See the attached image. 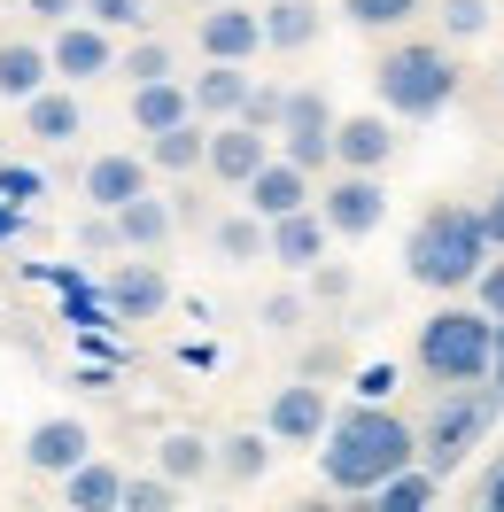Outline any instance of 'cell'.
<instances>
[{"instance_id":"obj_1","label":"cell","mask_w":504,"mask_h":512,"mask_svg":"<svg viewBox=\"0 0 504 512\" xmlns=\"http://www.w3.org/2000/svg\"><path fill=\"white\" fill-rule=\"evenodd\" d=\"M411 458H419V427L396 419L380 396L334 412V419H326V435H318V474L334 481L342 497H373L380 481L396 474V466H411Z\"/></svg>"},{"instance_id":"obj_2","label":"cell","mask_w":504,"mask_h":512,"mask_svg":"<svg viewBox=\"0 0 504 512\" xmlns=\"http://www.w3.org/2000/svg\"><path fill=\"white\" fill-rule=\"evenodd\" d=\"M497 256V241H489V218L481 210H466V202H435L427 218L411 225V241H404V272L419 280V288H442V295H458L481 280V264Z\"/></svg>"},{"instance_id":"obj_3","label":"cell","mask_w":504,"mask_h":512,"mask_svg":"<svg viewBox=\"0 0 504 512\" xmlns=\"http://www.w3.org/2000/svg\"><path fill=\"white\" fill-rule=\"evenodd\" d=\"M380 86V109L388 117H442L450 101H458V63H450V47H435V39H404V47H388L373 70Z\"/></svg>"},{"instance_id":"obj_4","label":"cell","mask_w":504,"mask_h":512,"mask_svg":"<svg viewBox=\"0 0 504 512\" xmlns=\"http://www.w3.org/2000/svg\"><path fill=\"white\" fill-rule=\"evenodd\" d=\"M489 350H497V319L481 303H442L435 319H419V373L442 388L489 381Z\"/></svg>"},{"instance_id":"obj_5","label":"cell","mask_w":504,"mask_h":512,"mask_svg":"<svg viewBox=\"0 0 504 512\" xmlns=\"http://www.w3.org/2000/svg\"><path fill=\"white\" fill-rule=\"evenodd\" d=\"M497 388H481V381H458V388H442L435 396V412H427V427H419V458L435 466V474H450L458 458H466L481 435H489V419H497Z\"/></svg>"},{"instance_id":"obj_6","label":"cell","mask_w":504,"mask_h":512,"mask_svg":"<svg viewBox=\"0 0 504 512\" xmlns=\"http://www.w3.org/2000/svg\"><path fill=\"white\" fill-rule=\"evenodd\" d=\"M318 218H326L334 241H365V233H380V218H388V187H380V171H342L334 187L318 194Z\"/></svg>"},{"instance_id":"obj_7","label":"cell","mask_w":504,"mask_h":512,"mask_svg":"<svg viewBox=\"0 0 504 512\" xmlns=\"http://www.w3.org/2000/svg\"><path fill=\"white\" fill-rule=\"evenodd\" d=\"M280 156H295L303 171H326L334 163V109H326V94H287L280 109Z\"/></svg>"},{"instance_id":"obj_8","label":"cell","mask_w":504,"mask_h":512,"mask_svg":"<svg viewBox=\"0 0 504 512\" xmlns=\"http://www.w3.org/2000/svg\"><path fill=\"white\" fill-rule=\"evenodd\" d=\"M47 63H55V78H70V86H86V78H109L117 70V47H109V24H78L70 16L63 32H55V47H47Z\"/></svg>"},{"instance_id":"obj_9","label":"cell","mask_w":504,"mask_h":512,"mask_svg":"<svg viewBox=\"0 0 504 512\" xmlns=\"http://www.w3.org/2000/svg\"><path fill=\"white\" fill-rule=\"evenodd\" d=\"M210 171H218L225 187H249L256 171L272 163V132H256L249 117H225V125H210Z\"/></svg>"},{"instance_id":"obj_10","label":"cell","mask_w":504,"mask_h":512,"mask_svg":"<svg viewBox=\"0 0 504 512\" xmlns=\"http://www.w3.org/2000/svg\"><path fill=\"white\" fill-rule=\"evenodd\" d=\"M194 47H202V63H249V55H264V16L256 8H210L194 24Z\"/></svg>"},{"instance_id":"obj_11","label":"cell","mask_w":504,"mask_h":512,"mask_svg":"<svg viewBox=\"0 0 504 512\" xmlns=\"http://www.w3.org/2000/svg\"><path fill=\"white\" fill-rule=\"evenodd\" d=\"M326 388H311V381H295V388H280L272 396V412H264V435L272 443H318L326 435Z\"/></svg>"},{"instance_id":"obj_12","label":"cell","mask_w":504,"mask_h":512,"mask_svg":"<svg viewBox=\"0 0 504 512\" xmlns=\"http://www.w3.org/2000/svg\"><path fill=\"white\" fill-rule=\"evenodd\" d=\"M272 225V264H287V272H311L318 256H326V218H318V202H303V210H287V218H264Z\"/></svg>"},{"instance_id":"obj_13","label":"cell","mask_w":504,"mask_h":512,"mask_svg":"<svg viewBox=\"0 0 504 512\" xmlns=\"http://www.w3.org/2000/svg\"><path fill=\"white\" fill-rule=\"evenodd\" d=\"M101 303H109V319H156L163 303H171V280H163L156 264H117Z\"/></svg>"},{"instance_id":"obj_14","label":"cell","mask_w":504,"mask_h":512,"mask_svg":"<svg viewBox=\"0 0 504 512\" xmlns=\"http://www.w3.org/2000/svg\"><path fill=\"white\" fill-rule=\"evenodd\" d=\"M241 194H249L256 218H287V210H303V202H311V171H303L295 156H272Z\"/></svg>"},{"instance_id":"obj_15","label":"cell","mask_w":504,"mask_h":512,"mask_svg":"<svg viewBox=\"0 0 504 512\" xmlns=\"http://www.w3.org/2000/svg\"><path fill=\"white\" fill-rule=\"evenodd\" d=\"M396 156V125L388 117H334V163L342 171H380Z\"/></svg>"},{"instance_id":"obj_16","label":"cell","mask_w":504,"mask_h":512,"mask_svg":"<svg viewBox=\"0 0 504 512\" xmlns=\"http://www.w3.org/2000/svg\"><path fill=\"white\" fill-rule=\"evenodd\" d=\"M249 63H202V78H194V117L202 125H225V117H241V101H249Z\"/></svg>"},{"instance_id":"obj_17","label":"cell","mask_w":504,"mask_h":512,"mask_svg":"<svg viewBox=\"0 0 504 512\" xmlns=\"http://www.w3.org/2000/svg\"><path fill=\"white\" fill-rule=\"evenodd\" d=\"M78 194H86V210H117L132 194H148V163L140 156H94L86 179H78Z\"/></svg>"},{"instance_id":"obj_18","label":"cell","mask_w":504,"mask_h":512,"mask_svg":"<svg viewBox=\"0 0 504 512\" xmlns=\"http://www.w3.org/2000/svg\"><path fill=\"white\" fill-rule=\"evenodd\" d=\"M24 458H32L39 474H70L78 458H94V435H86V419H39Z\"/></svg>"},{"instance_id":"obj_19","label":"cell","mask_w":504,"mask_h":512,"mask_svg":"<svg viewBox=\"0 0 504 512\" xmlns=\"http://www.w3.org/2000/svg\"><path fill=\"white\" fill-rule=\"evenodd\" d=\"M194 117V94L179 86V78H148V86H132V125L140 132H171Z\"/></svg>"},{"instance_id":"obj_20","label":"cell","mask_w":504,"mask_h":512,"mask_svg":"<svg viewBox=\"0 0 504 512\" xmlns=\"http://www.w3.org/2000/svg\"><path fill=\"white\" fill-rule=\"evenodd\" d=\"M63 497L78 512H117V505H125V474H117L109 458H78V466L63 474Z\"/></svg>"},{"instance_id":"obj_21","label":"cell","mask_w":504,"mask_h":512,"mask_svg":"<svg viewBox=\"0 0 504 512\" xmlns=\"http://www.w3.org/2000/svg\"><path fill=\"white\" fill-rule=\"evenodd\" d=\"M24 125H32V140H78V132H86V109H78V94H63V86H39V94L24 101Z\"/></svg>"},{"instance_id":"obj_22","label":"cell","mask_w":504,"mask_h":512,"mask_svg":"<svg viewBox=\"0 0 504 512\" xmlns=\"http://www.w3.org/2000/svg\"><path fill=\"white\" fill-rule=\"evenodd\" d=\"M47 78H55L47 47H32V39H8V47H0V101H32Z\"/></svg>"},{"instance_id":"obj_23","label":"cell","mask_w":504,"mask_h":512,"mask_svg":"<svg viewBox=\"0 0 504 512\" xmlns=\"http://www.w3.org/2000/svg\"><path fill=\"white\" fill-rule=\"evenodd\" d=\"M109 218H117V241H125V249H163V241H171V202H156V194H132Z\"/></svg>"},{"instance_id":"obj_24","label":"cell","mask_w":504,"mask_h":512,"mask_svg":"<svg viewBox=\"0 0 504 512\" xmlns=\"http://www.w3.org/2000/svg\"><path fill=\"white\" fill-rule=\"evenodd\" d=\"M256 16H264V47H272V55H295V47L318 39V0H272V8H256Z\"/></svg>"},{"instance_id":"obj_25","label":"cell","mask_w":504,"mask_h":512,"mask_svg":"<svg viewBox=\"0 0 504 512\" xmlns=\"http://www.w3.org/2000/svg\"><path fill=\"white\" fill-rule=\"evenodd\" d=\"M435 481L442 474L427 466V458H411V466H396V474L373 489V505L380 512H427V505H435Z\"/></svg>"},{"instance_id":"obj_26","label":"cell","mask_w":504,"mask_h":512,"mask_svg":"<svg viewBox=\"0 0 504 512\" xmlns=\"http://www.w3.org/2000/svg\"><path fill=\"white\" fill-rule=\"evenodd\" d=\"M210 466H218V450L202 443V435H187V427L156 443V474H163V481H179V489H187V481H202Z\"/></svg>"},{"instance_id":"obj_27","label":"cell","mask_w":504,"mask_h":512,"mask_svg":"<svg viewBox=\"0 0 504 512\" xmlns=\"http://www.w3.org/2000/svg\"><path fill=\"white\" fill-rule=\"evenodd\" d=\"M202 156H210V132L194 125H171V132H148V163L156 171H202Z\"/></svg>"},{"instance_id":"obj_28","label":"cell","mask_w":504,"mask_h":512,"mask_svg":"<svg viewBox=\"0 0 504 512\" xmlns=\"http://www.w3.org/2000/svg\"><path fill=\"white\" fill-rule=\"evenodd\" d=\"M210 241H218L225 264H256V256H272V225L249 210V218H218V233H210Z\"/></svg>"},{"instance_id":"obj_29","label":"cell","mask_w":504,"mask_h":512,"mask_svg":"<svg viewBox=\"0 0 504 512\" xmlns=\"http://www.w3.org/2000/svg\"><path fill=\"white\" fill-rule=\"evenodd\" d=\"M272 466V435H225L218 443V474L225 481H256Z\"/></svg>"},{"instance_id":"obj_30","label":"cell","mask_w":504,"mask_h":512,"mask_svg":"<svg viewBox=\"0 0 504 512\" xmlns=\"http://www.w3.org/2000/svg\"><path fill=\"white\" fill-rule=\"evenodd\" d=\"M349 24H365V32H388V24H404V16H419V0H342Z\"/></svg>"},{"instance_id":"obj_31","label":"cell","mask_w":504,"mask_h":512,"mask_svg":"<svg viewBox=\"0 0 504 512\" xmlns=\"http://www.w3.org/2000/svg\"><path fill=\"white\" fill-rule=\"evenodd\" d=\"M117 70H125L132 86H148V78H171V47H163V39H140V47H132Z\"/></svg>"},{"instance_id":"obj_32","label":"cell","mask_w":504,"mask_h":512,"mask_svg":"<svg viewBox=\"0 0 504 512\" xmlns=\"http://www.w3.org/2000/svg\"><path fill=\"white\" fill-rule=\"evenodd\" d=\"M442 32L450 39H481L489 32V0H442Z\"/></svg>"},{"instance_id":"obj_33","label":"cell","mask_w":504,"mask_h":512,"mask_svg":"<svg viewBox=\"0 0 504 512\" xmlns=\"http://www.w3.org/2000/svg\"><path fill=\"white\" fill-rule=\"evenodd\" d=\"M86 16L109 24V32H140L148 24V0H86Z\"/></svg>"},{"instance_id":"obj_34","label":"cell","mask_w":504,"mask_h":512,"mask_svg":"<svg viewBox=\"0 0 504 512\" xmlns=\"http://www.w3.org/2000/svg\"><path fill=\"white\" fill-rule=\"evenodd\" d=\"M280 109H287L280 86H249V101H241V117H249L256 132H280Z\"/></svg>"},{"instance_id":"obj_35","label":"cell","mask_w":504,"mask_h":512,"mask_svg":"<svg viewBox=\"0 0 504 512\" xmlns=\"http://www.w3.org/2000/svg\"><path fill=\"white\" fill-rule=\"evenodd\" d=\"M171 497H179V481H125V505L132 512H171Z\"/></svg>"},{"instance_id":"obj_36","label":"cell","mask_w":504,"mask_h":512,"mask_svg":"<svg viewBox=\"0 0 504 512\" xmlns=\"http://www.w3.org/2000/svg\"><path fill=\"white\" fill-rule=\"evenodd\" d=\"M473 295H481V311H489V319H504V249L489 256V264H481V280H473Z\"/></svg>"},{"instance_id":"obj_37","label":"cell","mask_w":504,"mask_h":512,"mask_svg":"<svg viewBox=\"0 0 504 512\" xmlns=\"http://www.w3.org/2000/svg\"><path fill=\"white\" fill-rule=\"evenodd\" d=\"M0 202H39V171H24V163H0Z\"/></svg>"},{"instance_id":"obj_38","label":"cell","mask_w":504,"mask_h":512,"mask_svg":"<svg viewBox=\"0 0 504 512\" xmlns=\"http://www.w3.org/2000/svg\"><path fill=\"white\" fill-rule=\"evenodd\" d=\"M78 249H86V256L125 249V241H117V218H109V210H101V218H86V225H78Z\"/></svg>"},{"instance_id":"obj_39","label":"cell","mask_w":504,"mask_h":512,"mask_svg":"<svg viewBox=\"0 0 504 512\" xmlns=\"http://www.w3.org/2000/svg\"><path fill=\"white\" fill-rule=\"evenodd\" d=\"M24 8H32V16H47V24H70L86 0H24Z\"/></svg>"},{"instance_id":"obj_40","label":"cell","mask_w":504,"mask_h":512,"mask_svg":"<svg viewBox=\"0 0 504 512\" xmlns=\"http://www.w3.org/2000/svg\"><path fill=\"white\" fill-rule=\"evenodd\" d=\"M264 319H272V326H295V319H303V303H295V295H280V303H264Z\"/></svg>"},{"instance_id":"obj_41","label":"cell","mask_w":504,"mask_h":512,"mask_svg":"<svg viewBox=\"0 0 504 512\" xmlns=\"http://www.w3.org/2000/svg\"><path fill=\"white\" fill-rule=\"evenodd\" d=\"M481 218H489V241H497V249H504V187L489 194V210H481Z\"/></svg>"},{"instance_id":"obj_42","label":"cell","mask_w":504,"mask_h":512,"mask_svg":"<svg viewBox=\"0 0 504 512\" xmlns=\"http://www.w3.org/2000/svg\"><path fill=\"white\" fill-rule=\"evenodd\" d=\"M489 388L504 396V319H497V350H489Z\"/></svg>"},{"instance_id":"obj_43","label":"cell","mask_w":504,"mask_h":512,"mask_svg":"<svg viewBox=\"0 0 504 512\" xmlns=\"http://www.w3.org/2000/svg\"><path fill=\"white\" fill-rule=\"evenodd\" d=\"M481 505H489V512H504V466H497L489 481H481Z\"/></svg>"},{"instance_id":"obj_44","label":"cell","mask_w":504,"mask_h":512,"mask_svg":"<svg viewBox=\"0 0 504 512\" xmlns=\"http://www.w3.org/2000/svg\"><path fill=\"white\" fill-rule=\"evenodd\" d=\"M16 225H24V210H16V202H8V210H0V241H8V233H16Z\"/></svg>"}]
</instances>
